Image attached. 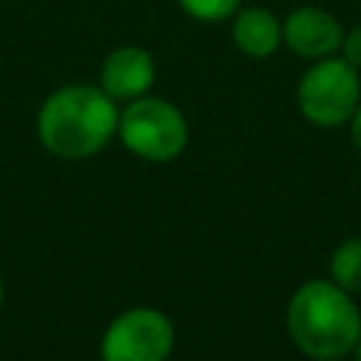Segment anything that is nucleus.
Returning a JSON list of instances; mask_svg holds the SVG:
<instances>
[{
	"instance_id": "obj_1",
	"label": "nucleus",
	"mask_w": 361,
	"mask_h": 361,
	"mask_svg": "<svg viewBox=\"0 0 361 361\" xmlns=\"http://www.w3.org/2000/svg\"><path fill=\"white\" fill-rule=\"evenodd\" d=\"M118 130V107L96 85H65L54 90L37 113L39 144L65 161L102 152Z\"/></svg>"
},
{
	"instance_id": "obj_6",
	"label": "nucleus",
	"mask_w": 361,
	"mask_h": 361,
	"mask_svg": "<svg viewBox=\"0 0 361 361\" xmlns=\"http://www.w3.org/2000/svg\"><path fill=\"white\" fill-rule=\"evenodd\" d=\"M341 39L344 25L322 6H296L282 20V45L307 62L338 54Z\"/></svg>"
},
{
	"instance_id": "obj_12",
	"label": "nucleus",
	"mask_w": 361,
	"mask_h": 361,
	"mask_svg": "<svg viewBox=\"0 0 361 361\" xmlns=\"http://www.w3.org/2000/svg\"><path fill=\"white\" fill-rule=\"evenodd\" d=\"M350 138H353V147H355L358 155H361V104H358V110H355L353 118H350Z\"/></svg>"
},
{
	"instance_id": "obj_2",
	"label": "nucleus",
	"mask_w": 361,
	"mask_h": 361,
	"mask_svg": "<svg viewBox=\"0 0 361 361\" xmlns=\"http://www.w3.org/2000/svg\"><path fill=\"white\" fill-rule=\"evenodd\" d=\"M285 324L290 341L313 361L344 358L361 338V310L353 293L333 279L299 285L288 302Z\"/></svg>"
},
{
	"instance_id": "obj_5",
	"label": "nucleus",
	"mask_w": 361,
	"mask_h": 361,
	"mask_svg": "<svg viewBox=\"0 0 361 361\" xmlns=\"http://www.w3.org/2000/svg\"><path fill=\"white\" fill-rule=\"evenodd\" d=\"M175 344L172 322L155 307H133L102 336V361H166Z\"/></svg>"
},
{
	"instance_id": "obj_7",
	"label": "nucleus",
	"mask_w": 361,
	"mask_h": 361,
	"mask_svg": "<svg viewBox=\"0 0 361 361\" xmlns=\"http://www.w3.org/2000/svg\"><path fill=\"white\" fill-rule=\"evenodd\" d=\"M155 82V59L141 45H121L110 51L99 71V87L110 99H138Z\"/></svg>"
},
{
	"instance_id": "obj_13",
	"label": "nucleus",
	"mask_w": 361,
	"mask_h": 361,
	"mask_svg": "<svg viewBox=\"0 0 361 361\" xmlns=\"http://www.w3.org/2000/svg\"><path fill=\"white\" fill-rule=\"evenodd\" d=\"M353 355H355V361H361V338H358V344L353 347Z\"/></svg>"
},
{
	"instance_id": "obj_8",
	"label": "nucleus",
	"mask_w": 361,
	"mask_h": 361,
	"mask_svg": "<svg viewBox=\"0 0 361 361\" xmlns=\"http://www.w3.org/2000/svg\"><path fill=\"white\" fill-rule=\"evenodd\" d=\"M231 39L240 54L268 59L282 45V20L265 6H240L231 17Z\"/></svg>"
},
{
	"instance_id": "obj_14",
	"label": "nucleus",
	"mask_w": 361,
	"mask_h": 361,
	"mask_svg": "<svg viewBox=\"0 0 361 361\" xmlns=\"http://www.w3.org/2000/svg\"><path fill=\"white\" fill-rule=\"evenodd\" d=\"M0 305H3V279H0Z\"/></svg>"
},
{
	"instance_id": "obj_11",
	"label": "nucleus",
	"mask_w": 361,
	"mask_h": 361,
	"mask_svg": "<svg viewBox=\"0 0 361 361\" xmlns=\"http://www.w3.org/2000/svg\"><path fill=\"white\" fill-rule=\"evenodd\" d=\"M338 56H344L353 68H358V71H361V23H358V25H353L350 31H344V39H341Z\"/></svg>"
},
{
	"instance_id": "obj_10",
	"label": "nucleus",
	"mask_w": 361,
	"mask_h": 361,
	"mask_svg": "<svg viewBox=\"0 0 361 361\" xmlns=\"http://www.w3.org/2000/svg\"><path fill=\"white\" fill-rule=\"evenodd\" d=\"M178 6L197 23H223L234 17L243 0H178Z\"/></svg>"
},
{
	"instance_id": "obj_9",
	"label": "nucleus",
	"mask_w": 361,
	"mask_h": 361,
	"mask_svg": "<svg viewBox=\"0 0 361 361\" xmlns=\"http://www.w3.org/2000/svg\"><path fill=\"white\" fill-rule=\"evenodd\" d=\"M330 279L347 293H361V237H344L333 248Z\"/></svg>"
},
{
	"instance_id": "obj_4",
	"label": "nucleus",
	"mask_w": 361,
	"mask_h": 361,
	"mask_svg": "<svg viewBox=\"0 0 361 361\" xmlns=\"http://www.w3.org/2000/svg\"><path fill=\"white\" fill-rule=\"evenodd\" d=\"M116 133L133 155L155 164L178 158L189 141L186 116L172 102L147 96V93L138 99H130V104L118 110Z\"/></svg>"
},
{
	"instance_id": "obj_3",
	"label": "nucleus",
	"mask_w": 361,
	"mask_h": 361,
	"mask_svg": "<svg viewBox=\"0 0 361 361\" xmlns=\"http://www.w3.org/2000/svg\"><path fill=\"white\" fill-rule=\"evenodd\" d=\"M361 104V71L344 56H324L310 62V68L296 82V107L305 121L322 130L350 124Z\"/></svg>"
},
{
	"instance_id": "obj_15",
	"label": "nucleus",
	"mask_w": 361,
	"mask_h": 361,
	"mask_svg": "<svg viewBox=\"0 0 361 361\" xmlns=\"http://www.w3.org/2000/svg\"><path fill=\"white\" fill-rule=\"evenodd\" d=\"M322 361H344V358H322Z\"/></svg>"
}]
</instances>
